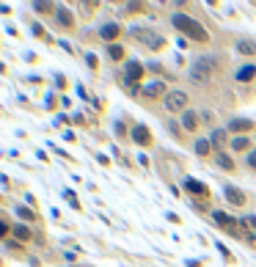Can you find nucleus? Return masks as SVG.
<instances>
[{
    "instance_id": "1",
    "label": "nucleus",
    "mask_w": 256,
    "mask_h": 267,
    "mask_svg": "<svg viewBox=\"0 0 256 267\" xmlns=\"http://www.w3.org/2000/svg\"><path fill=\"white\" fill-rule=\"evenodd\" d=\"M171 25L176 30H182L185 36H190L193 42H209V33H207V28L201 25V22H196L193 17H187V14H171Z\"/></svg>"
},
{
    "instance_id": "2",
    "label": "nucleus",
    "mask_w": 256,
    "mask_h": 267,
    "mask_svg": "<svg viewBox=\"0 0 256 267\" xmlns=\"http://www.w3.org/2000/svg\"><path fill=\"white\" fill-rule=\"evenodd\" d=\"M215 69H218L215 55H204L190 66V80H193V83H209L212 75H215Z\"/></svg>"
},
{
    "instance_id": "3",
    "label": "nucleus",
    "mask_w": 256,
    "mask_h": 267,
    "mask_svg": "<svg viewBox=\"0 0 256 267\" xmlns=\"http://www.w3.org/2000/svg\"><path fill=\"white\" fill-rule=\"evenodd\" d=\"M187 102H190V99H187L185 91H168L163 105H166V110H171V113H185V110H190Z\"/></svg>"
},
{
    "instance_id": "4",
    "label": "nucleus",
    "mask_w": 256,
    "mask_h": 267,
    "mask_svg": "<svg viewBox=\"0 0 256 267\" xmlns=\"http://www.w3.org/2000/svg\"><path fill=\"white\" fill-rule=\"evenodd\" d=\"M132 36H135L141 44H146V47H152V50H160L166 44V39L160 33H152V30H146V28H132Z\"/></svg>"
},
{
    "instance_id": "5",
    "label": "nucleus",
    "mask_w": 256,
    "mask_h": 267,
    "mask_svg": "<svg viewBox=\"0 0 256 267\" xmlns=\"http://www.w3.org/2000/svg\"><path fill=\"white\" fill-rule=\"evenodd\" d=\"M212 220H215V223H218V226H223V229H228V234H234V237H240V234H237V232H240V226H237L234 220L228 218L226 212L215 210V212H212Z\"/></svg>"
},
{
    "instance_id": "6",
    "label": "nucleus",
    "mask_w": 256,
    "mask_h": 267,
    "mask_svg": "<svg viewBox=\"0 0 256 267\" xmlns=\"http://www.w3.org/2000/svg\"><path fill=\"white\" fill-rule=\"evenodd\" d=\"M130 138L135 143H141V146H149V143H152V135H149V127H146V124H135V127H132Z\"/></svg>"
},
{
    "instance_id": "7",
    "label": "nucleus",
    "mask_w": 256,
    "mask_h": 267,
    "mask_svg": "<svg viewBox=\"0 0 256 267\" xmlns=\"http://www.w3.org/2000/svg\"><path fill=\"white\" fill-rule=\"evenodd\" d=\"M118 33H121L118 22H105L102 28H99V39H102V42H108V44H111L113 39H118Z\"/></svg>"
},
{
    "instance_id": "8",
    "label": "nucleus",
    "mask_w": 256,
    "mask_h": 267,
    "mask_svg": "<svg viewBox=\"0 0 256 267\" xmlns=\"http://www.w3.org/2000/svg\"><path fill=\"white\" fill-rule=\"evenodd\" d=\"M223 193H226V198H228V201H231L234 207H242V204H245V193H242L240 187H234V185H226V187H223Z\"/></svg>"
},
{
    "instance_id": "9",
    "label": "nucleus",
    "mask_w": 256,
    "mask_h": 267,
    "mask_svg": "<svg viewBox=\"0 0 256 267\" xmlns=\"http://www.w3.org/2000/svg\"><path fill=\"white\" fill-rule=\"evenodd\" d=\"M240 232L245 234L248 240H254L256 242V215H248V218L240 220Z\"/></svg>"
},
{
    "instance_id": "10",
    "label": "nucleus",
    "mask_w": 256,
    "mask_h": 267,
    "mask_svg": "<svg viewBox=\"0 0 256 267\" xmlns=\"http://www.w3.org/2000/svg\"><path fill=\"white\" fill-rule=\"evenodd\" d=\"M185 190H187V193H193V196H207V193H209L207 185L199 182V179H193V176H187V179H185Z\"/></svg>"
},
{
    "instance_id": "11",
    "label": "nucleus",
    "mask_w": 256,
    "mask_h": 267,
    "mask_svg": "<svg viewBox=\"0 0 256 267\" xmlns=\"http://www.w3.org/2000/svg\"><path fill=\"white\" fill-rule=\"evenodd\" d=\"M56 22L61 25V28H75V17H72L69 8H56Z\"/></svg>"
},
{
    "instance_id": "12",
    "label": "nucleus",
    "mask_w": 256,
    "mask_h": 267,
    "mask_svg": "<svg viewBox=\"0 0 256 267\" xmlns=\"http://www.w3.org/2000/svg\"><path fill=\"white\" fill-rule=\"evenodd\" d=\"M228 146H231V152H248L251 155V146H254V143H251L248 135H237V138H231Z\"/></svg>"
},
{
    "instance_id": "13",
    "label": "nucleus",
    "mask_w": 256,
    "mask_h": 267,
    "mask_svg": "<svg viewBox=\"0 0 256 267\" xmlns=\"http://www.w3.org/2000/svg\"><path fill=\"white\" fill-rule=\"evenodd\" d=\"M182 127H185V130H190V133H193V130H199V113L196 110H185L182 113V121H179Z\"/></svg>"
},
{
    "instance_id": "14",
    "label": "nucleus",
    "mask_w": 256,
    "mask_h": 267,
    "mask_svg": "<svg viewBox=\"0 0 256 267\" xmlns=\"http://www.w3.org/2000/svg\"><path fill=\"white\" fill-rule=\"evenodd\" d=\"M234 78H237V83H251V80L256 78V66H254V63H248V66H240Z\"/></svg>"
},
{
    "instance_id": "15",
    "label": "nucleus",
    "mask_w": 256,
    "mask_h": 267,
    "mask_svg": "<svg viewBox=\"0 0 256 267\" xmlns=\"http://www.w3.org/2000/svg\"><path fill=\"white\" fill-rule=\"evenodd\" d=\"M215 165L221 171H234V160H231V155H226V152H218V155H215Z\"/></svg>"
},
{
    "instance_id": "16",
    "label": "nucleus",
    "mask_w": 256,
    "mask_h": 267,
    "mask_svg": "<svg viewBox=\"0 0 256 267\" xmlns=\"http://www.w3.org/2000/svg\"><path fill=\"white\" fill-rule=\"evenodd\" d=\"M127 80H132V83H138L141 78H143V66L141 63H135V61H130L127 63V75H124Z\"/></svg>"
},
{
    "instance_id": "17",
    "label": "nucleus",
    "mask_w": 256,
    "mask_h": 267,
    "mask_svg": "<svg viewBox=\"0 0 256 267\" xmlns=\"http://www.w3.org/2000/svg\"><path fill=\"white\" fill-rule=\"evenodd\" d=\"M143 94H146V97H160V94H166V85H163V80L146 83V85H143Z\"/></svg>"
},
{
    "instance_id": "18",
    "label": "nucleus",
    "mask_w": 256,
    "mask_h": 267,
    "mask_svg": "<svg viewBox=\"0 0 256 267\" xmlns=\"http://www.w3.org/2000/svg\"><path fill=\"white\" fill-rule=\"evenodd\" d=\"M251 127H254V121H251V119H234V121H228V130H231V133H248Z\"/></svg>"
},
{
    "instance_id": "19",
    "label": "nucleus",
    "mask_w": 256,
    "mask_h": 267,
    "mask_svg": "<svg viewBox=\"0 0 256 267\" xmlns=\"http://www.w3.org/2000/svg\"><path fill=\"white\" fill-rule=\"evenodd\" d=\"M209 143H212V146L221 152V146L226 143V130H221V127H218V130H212V135H209Z\"/></svg>"
},
{
    "instance_id": "20",
    "label": "nucleus",
    "mask_w": 256,
    "mask_h": 267,
    "mask_svg": "<svg viewBox=\"0 0 256 267\" xmlns=\"http://www.w3.org/2000/svg\"><path fill=\"white\" fill-rule=\"evenodd\" d=\"M237 53H242V55H256V44L248 42V39H240L237 42Z\"/></svg>"
},
{
    "instance_id": "21",
    "label": "nucleus",
    "mask_w": 256,
    "mask_h": 267,
    "mask_svg": "<svg viewBox=\"0 0 256 267\" xmlns=\"http://www.w3.org/2000/svg\"><path fill=\"white\" fill-rule=\"evenodd\" d=\"M193 149H196V155H199V157H207V155H209V149H212V143L204 141V138H199V141L193 143Z\"/></svg>"
},
{
    "instance_id": "22",
    "label": "nucleus",
    "mask_w": 256,
    "mask_h": 267,
    "mask_svg": "<svg viewBox=\"0 0 256 267\" xmlns=\"http://www.w3.org/2000/svg\"><path fill=\"white\" fill-rule=\"evenodd\" d=\"M14 237L20 240V242H28V240L33 237V232H30L28 226H14Z\"/></svg>"
},
{
    "instance_id": "23",
    "label": "nucleus",
    "mask_w": 256,
    "mask_h": 267,
    "mask_svg": "<svg viewBox=\"0 0 256 267\" xmlns=\"http://www.w3.org/2000/svg\"><path fill=\"white\" fill-rule=\"evenodd\" d=\"M108 58H111V61H121V58H124V47H118V44H108Z\"/></svg>"
},
{
    "instance_id": "24",
    "label": "nucleus",
    "mask_w": 256,
    "mask_h": 267,
    "mask_svg": "<svg viewBox=\"0 0 256 267\" xmlns=\"http://www.w3.org/2000/svg\"><path fill=\"white\" fill-rule=\"evenodd\" d=\"M17 215H20L22 220H33L36 218V212H30L28 207H17Z\"/></svg>"
},
{
    "instance_id": "25",
    "label": "nucleus",
    "mask_w": 256,
    "mask_h": 267,
    "mask_svg": "<svg viewBox=\"0 0 256 267\" xmlns=\"http://www.w3.org/2000/svg\"><path fill=\"white\" fill-rule=\"evenodd\" d=\"M30 30H33V36H36V39H50V36H47V30H44L42 25H39V22H33V25H30Z\"/></svg>"
},
{
    "instance_id": "26",
    "label": "nucleus",
    "mask_w": 256,
    "mask_h": 267,
    "mask_svg": "<svg viewBox=\"0 0 256 267\" xmlns=\"http://www.w3.org/2000/svg\"><path fill=\"white\" fill-rule=\"evenodd\" d=\"M33 11H42V14H50V11H53V3H33Z\"/></svg>"
},
{
    "instance_id": "27",
    "label": "nucleus",
    "mask_w": 256,
    "mask_h": 267,
    "mask_svg": "<svg viewBox=\"0 0 256 267\" xmlns=\"http://www.w3.org/2000/svg\"><path fill=\"white\" fill-rule=\"evenodd\" d=\"M85 63H88L91 69H97V55H94V53H88V55H85Z\"/></svg>"
},
{
    "instance_id": "28",
    "label": "nucleus",
    "mask_w": 256,
    "mask_h": 267,
    "mask_svg": "<svg viewBox=\"0 0 256 267\" xmlns=\"http://www.w3.org/2000/svg\"><path fill=\"white\" fill-rule=\"evenodd\" d=\"M8 232H14V229H11V226H8V220H3V223H0V234H3V237H6Z\"/></svg>"
},
{
    "instance_id": "29",
    "label": "nucleus",
    "mask_w": 256,
    "mask_h": 267,
    "mask_svg": "<svg viewBox=\"0 0 256 267\" xmlns=\"http://www.w3.org/2000/svg\"><path fill=\"white\" fill-rule=\"evenodd\" d=\"M248 168L256 171V152H251V155H248Z\"/></svg>"
},
{
    "instance_id": "30",
    "label": "nucleus",
    "mask_w": 256,
    "mask_h": 267,
    "mask_svg": "<svg viewBox=\"0 0 256 267\" xmlns=\"http://www.w3.org/2000/svg\"><path fill=\"white\" fill-rule=\"evenodd\" d=\"M97 160L102 162V165H111V157H108V155H97Z\"/></svg>"
},
{
    "instance_id": "31",
    "label": "nucleus",
    "mask_w": 256,
    "mask_h": 267,
    "mask_svg": "<svg viewBox=\"0 0 256 267\" xmlns=\"http://www.w3.org/2000/svg\"><path fill=\"white\" fill-rule=\"evenodd\" d=\"M63 124H69V119H66V116H58V119H56V127H63Z\"/></svg>"
}]
</instances>
